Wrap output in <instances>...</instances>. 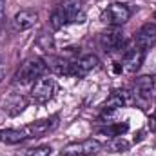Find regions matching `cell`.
Instances as JSON below:
<instances>
[{"label":"cell","mask_w":156,"mask_h":156,"mask_svg":"<svg viewBox=\"0 0 156 156\" xmlns=\"http://www.w3.org/2000/svg\"><path fill=\"white\" fill-rule=\"evenodd\" d=\"M127 129H129V125L123 122V123H111V125L104 127L102 133L107 134V136H111V138H118V136H123L127 133Z\"/></svg>","instance_id":"15"},{"label":"cell","mask_w":156,"mask_h":156,"mask_svg":"<svg viewBox=\"0 0 156 156\" xmlns=\"http://www.w3.org/2000/svg\"><path fill=\"white\" fill-rule=\"evenodd\" d=\"M125 35L120 31V29H107L100 35V47L105 51V53H115V51H120L123 49L125 45Z\"/></svg>","instance_id":"8"},{"label":"cell","mask_w":156,"mask_h":156,"mask_svg":"<svg viewBox=\"0 0 156 156\" xmlns=\"http://www.w3.org/2000/svg\"><path fill=\"white\" fill-rule=\"evenodd\" d=\"M4 11H5V0H0V18L4 16Z\"/></svg>","instance_id":"21"},{"label":"cell","mask_w":156,"mask_h":156,"mask_svg":"<svg viewBox=\"0 0 156 156\" xmlns=\"http://www.w3.org/2000/svg\"><path fill=\"white\" fill-rule=\"evenodd\" d=\"M100 67V60L94 55H83L76 60H71L69 64V76L73 78H83L89 73L96 71Z\"/></svg>","instance_id":"4"},{"label":"cell","mask_w":156,"mask_h":156,"mask_svg":"<svg viewBox=\"0 0 156 156\" xmlns=\"http://www.w3.org/2000/svg\"><path fill=\"white\" fill-rule=\"evenodd\" d=\"M38 22V13L33 9H22L13 16V29L15 31H27Z\"/></svg>","instance_id":"12"},{"label":"cell","mask_w":156,"mask_h":156,"mask_svg":"<svg viewBox=\"0 0 156 156\" xmlns=\"http://www.w3.org/2000/svg\"><path fill=\"white\" fill-rule=\"evenodd\" d=\"M56 91V82L53 78H38L31 89V100L35 104H47Z\"/></svg>","instance_id":"5"},{"label":"cell","mask_w":156,"mask_h":156,"mask_svg":"<svg viewBox=\"0 0 156 156\" xmlns=\"http://www.w3.org/2000/svg\"><path fill=\"white\" fill-rule=\"evenodd\" d=\"M145 55H147V51H144V49L133 45L131 49L125 51V55H123V58H122V69H120V71H123L125 75H134V73L142 67V64H144V60H145Z\"/></svg>","instance_id":"7"},{"label":"cell","mask_w":156,"mask_h":156,"mask_svg":"<svg viewBox=\"0 0 156 156\" xmlns=\"http://www.w3.org/2000/svg\"><path fill=\"white\" fill-rule=\"evenodd\" d=\"M154 44H156V24H151V22H149V24H145V26L140 27V31L136 33V37L133 40V45H136V47L147 51V49H151Z\"/></svg>","instance_id":"11"},{"label":"cell","mask_w":156,"mask_h":156,"mask_svg":"<svg viewBox=\"0 0 156 156\" xmlns=\"http://www.w3.org/2000/svg\"><path fill=\"white\" fill-rule=\"evenodd\" d=\"M4 76H5V64L0 60V82L4 80Z\"/></svg>","instance_id":"20"},{"label":"cell","mask_w":156,"mask_h":156,"mask_svg":"<svg viewBox=\"0 0 156 156\" xmlns=\"http://www.w3.org/2000/svg\"><path fill=\"white\" fill-rule=\"evenodd\" d=\"M111 149L116 151V153H123V151L129 149V142H125L123 136H118V138H115V142L111 144Z\"/></svg>","instance_id":"18"},{"label":"cell","mask_w":156,"mask_h":156,"mask_svg":"<svg viewBox=\"0 0 156 156\" xmlns=\"http://www.w3.org/2000/svg\"><path fill=\"white\" fill-rule=\"evenodd\" d=\"M149 127H151L153 131H156V111H154V115L149 118Z\"/></svg>","instance_id":"19"},{"label":"cell","mask_w":156,"mask_h":156,"mask_svg":"<svg viewBox=\"0 0 156 156\" xmlns=\"http://www.w3.org/2000/svg\"><path fill=\"white\" fill-rule=\"evenodd\" d=\"M85 22V7L82 0H60L49 16L53 29H62L71 24Z\"/></svg>","instance_id":"1"},{"label":"cell","mask_w":156,"mask_h":156,"mask_svg":"<svg viewBox=\"0 0 156 156\" xmlns=\"http://www.w3.org/2000/svg\"><path fill=\"white\" fill-rule=\"evenodd\" d=\"M58 127V118L56 116H51V118H44V120H37L33 123H27L24 125L26 133L29 138H42L49 133H53L55 129Z\"/></svg>","instance_id":"9"},{"label":"cell","mask_w":156,"mask_h":156,"mask_svg":"<svg viewBox=\"0 0 156 156\" xmlns=\"http://www.w3.org/2000/svg\"><path fill=\"white\" fill-rule=\"evenodd\" d=\"M156 94V76H140L134 80V96L142 102L153 100Z\"/></svg>","instance_id":"10"},{"label":"cell","mask_w":156,"mask_h":156,"mask_svg":"<svg viewBox=\"0 0 156 156\" xmlns=\"http://www.w3.org/2000/svg\"><path fill=\"white\" fill-rule=\"evenodd\" d=\"M131 15H133V11H131V7L127 5V4H122V2H113V4H109L104 11H102V22L104 24H109V26H122V24H125L129 18H131Z\"/></svg>","instance_id":"3"},{"label":"cell","mask_w":156,"mask_h":156,"mask_svg":"<svg viewBox=\"0 0 156 156\" xmlns=\"http://www.w3.org/2000/svg\"><path fill=\"white\" fill-rule=\"evenodd\" d=\"M127 104V94L123 91H115L109 94V98L105 100V104L102 105L104 107V115H111L113 111H116L120 107H123Z\"/></svg>","instance_id":"13"},{"label":"cell","mask_w":156,"mask_h":156,"mask_svg":"<svg viewBox=\"0 0 156 156\" xmlns=\"http://www.w3.org/2000/svg\"><path fill=\"white\" fill-rule=\"evenodd\" d=\"M53 153V149H51V145H38V147H31V149H27V156H51Z\"/></svg>","instance_id":"17"},{"label":"cell","mask_w":156,"mask_h":156,"mask_svg":"<svg viewBox=\"0 0 156 156\" xmlns=\"http://www.w3.org/2000/svg\"><path fill=\"white\" fill-rule=\"evenodd\" d=\"M154 16H156V15H154Z\"/></svg>","instance_id":"22"},{"label":"cell","mask_w":156,"mask_h":156,"mask_svg":"<svg viewBox=\"0 0 156 156\" xmlns=\"http://www.w3.org/2000/svg\"><path fill=\"white\" fill-rule=\"evenodd\" d=\"M7 107L5 109H9V107H15L13 109V115H16V113H22L24 111V107H26V102H24V98L22 96H13L7 104H5Z\"/></svg>","instance_id":"16"},{"label":"cell","mask_w":156,"mask_h":156,"mask_svg":"<svg viewBox=\"0 0 156 156\" xmlns=\"http://www.w3.org/2000/svg\"><path fill=\"white\" fill-rule=\"evenodd\" d=\"M24 140H29V136H27V133H26L24 127H20V129H4V131H0V142H2V144H11V145H15V144L24 142Z\"/></svg>","instance_id":"14"},{"label":"cell","mask_w":156,"mask_h":156,"mask_svg":"<svg viewBox=\"0 0 156 156\" xmlns=\"http://www.w3.org/2000/svg\"><path fill=\"white\" fill-rule=\"evenodd\" d=\"M102 149V144L89 138V140H82V142H73L69 145H66L62 149L64 156H94Z\"/></svg>","instance_id":"6"},{"label":"cell","mask_w":156,"mask_h":156,"mask_svg":"<svg viewBox=\"0 0 156 156\" xmlns=\"http://www.w3.org/2000/svg\"><path fill=\"white\" fill-rule=\"evenodd\" d=\"M47 71V64L44 58L40 56H31L27 60H24L15 75V82L16 83H29V82H37L42 78Z\"/></svg>","instance_id":"2"}]
</instances>
